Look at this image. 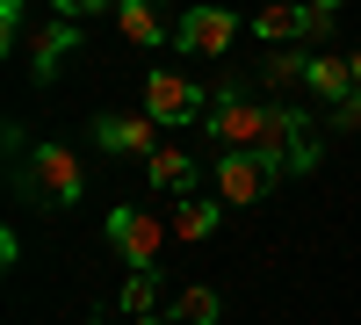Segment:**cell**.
Masks as SVG:
<instances>
[{
  "label": "cell",
  "instance_id": "cell-1",
  "mask_svg": "<svg viewBox=\"0 0 361 325\" xmlns=\"http://www.w3.org/2000/svg\"><path fill=\"white\" fill-rule=\"evenodd\" d=\"M202 130L217 137L224 152H253L260 130H267V109H253L238 87H217V94H209V109H202Z\"/></svg>",
  "mask_w": 361,
  "mask_h": 325
},
{
  "label": "cell",
  "instance_id": "cell-2",
  "mask_svg": "<svg viewBox=\"0 0 361 325\" xmlns=\"http://www.w3.org/2000/svg\"><path fill=\"white\" fill-rule=\"evenodd\" d=\"M253 37L275 51V44H325L333 37V15L304 8V0H267V8L253 15Z\"/></svg>",
  "mask_w": 361,
  "mask_h": 325
},
{
  "label": "cell",
  "instance_id": "cell-3",
  "mask_svg": "<svg viewBox=\"0 0 361 325\" xmlns=\"http://www.w3.org/2000/svg\"><path fill=\"white\" fill-rule=\"evenodd\" d=\"M217 202L224 210H246V202H260L267 188H275V166H267L260 152H217Z\"/></svg>",
  "mask_w": 361,
  "mask_h": 325
},
{
  "label": "cell",
  "instance_id": "cell-4",
  "mask_svg": "<svg viewBox=\"0 0 361 325\" xmlns=\"http://www.w3.org/2000/svg\"><path fill=\"white\" fill-rule=\"evenodd\" d=\"M29 188H37L44 202H58V210H73V202L87 195V173H80V159L66 152V145H37V152H29Z\"/></svg>",
  "mask_w": 361,
  "mask_h": 325
},
{
  "label": "cell",
  "instance_id": "cell-5",
  "mask_svg": "<svg viewBox=\"0 0 361 325\" xmlns=\"http://www.w3.org/2000/svg\"><path fill=\"white\" fill-rule=\"evenodd\" d=\"M202 109H209V94L188 73H152L145 80V116H152V123H195Z\"/></svg>",
  "mask_w": 361,
  "mask_h": 325
},
{
  "label": "cell",
  "instance_id": "cell-6",
  "mask_svg": "<svg viewBox=\"0 0 361 325\" xmlns=\"http://www.w3.org/2000/svg\"><path fill=\"white\" fill-rule=\"evenodd\" d=\"M173 224H159L152 210H109V246L130 260V268H152L159 260V239H166Z\"/></svg>",
  "mask_w": 361,
  "mask_h": 325
},
{
  "label": "cell",
  "instance_id": "cell-7",
  "mask_svg": "<svg viewBox=\"0 0 361 325\" xmlns=\"http://www.w3.org/2000/svg\"><path fill=\"white\" fill-rule=\"evenodd\" d=\"M231 37H238V15H224V8H188V15L173 22V44H180V51H195V58L231 51Z\"/></svg>",
  "mask_w": 361,
  "mask_h": 325
},
{
  "label": "cell",
  "instance_id": "cell-8",
  "mask_svg": "<svg viewBox=\"0 0 361 325\" xmlns=\"http://www.w3.org/2000/svg\"><path fill=\"white\" fill-rule=\"evenodd\" d=\"M94 145L102 152H123V159H152L159 152V123L152 116H94Z\"/></svg>",
  "mask_w": 361,
  "mask_h": 325
},
{
  "label": "cell",
  "instance_id": "cell-9",
  "mask_svg": "<svg viewBox=\"0 0 361 325\" xmlns=\"http://www.w3.org/2000/svg\"><path fill=\"white\" fill-rule=\"evenodd\" d=\"M304 87H311L318 102H347V94H361V80H354V58L311 51V73H304Z\"/></svg>",
  "mask_w": 361,
  "mask_h": 325
},
{
  "label": "cell",
  "instance_id": "cell-10",
  "mask_svg": "<svg viewBox=\"0 0 361 325\" xmlns=\"http://www.w3.org/2000/svg\"><path fill=\"white\" fill-rule=\"evenodd\" d=\"M80 44V22H51L44 37H37V58H29V80L37 87H51L58 80V66H66V51Z\"/></svg>",
  "mask_w": 361,
  "mask_h": 325
},
{
  "label": "cell",
  "instance_id": "cell-11",
  "mask_svg": "<svg viewBox=\"0 0 361 325\" xmlns=\"http://www.w3.org/2000/svg\"><path fill=\"white\" fill-rule=\"evenodd\" d=\"M145 181H152L159 195H188L195 188V159L180 152V145H159V152L145 159Z\"/></svg>",
  "mask_w": 361,
  "mask_h": 325
},
{
  "label": "cell",
  "instance_id": "cell-12",
  "mask_svg": "<svg viewBox=\"0 0 361 325\" xmlns=\"http://www.w3.org/2000/svg\"><path fill=\"white\" fill-rule=\"evenodd\" d=\"M116 29H123V37H130L137 51H159V37H166L152 0H123V8H116Z\"/></svg>",
  "mask_w": 361,
  "mask_h": 325
},
{
  "label": "cell",
  "instance_id": "cell-13",
  "mask_svg": "<svg viewBox=\"0 0 361 325\" xmlns=\"http://www.w3.org/2000/svg\"><path fill=\"white\" fill-rule=\"evenodd\" d=\"M217 210L224 202H209V195H180L173 202V239H209V231H217Z\"/></svg>",
  "mask_w": 361,
  "mask_h": 325
},
{
  "label": "cell",
  "instance_id": "cell-14",
  "mask_svg": "<svg viewBox=\"0 0 361 325\" xmlns=\"http://www.w3.org/2000/svg\"><path fill=\"white\" fill-rule=\"evenodd\" d=\"M217 289H202V282H188V289H180V297H173V325H217Z\"/></svg>",
  "mask_w": 361,
  "mask_h": 325
},
{
  "label": "cell",
  "instance_id": "cell-15",
  "mask_svg": "<svg viewBox=\"0 0 361 325\" xmlns=\"http://www.w3.org/2000/svg\"><path fill=\"white\" fill-rule=\"evenodd\" d=\"M267 87H296V80H304L311 73V51H267Z\"/></svg>",
  "mask_w": 361,
  "mask_h": 325
},
{
  "label": "cell",
  "instance_id": "cell-16",
  "mask_svg": "<svg viewBox=\"0 0 361 325\" xmlns=\"http://www.w3.org/2000/svg\"><path fill=\"white\" fill-rule=\"evenodd\" d=\"M152 304H159L152 268H130V282H123V311H130V318H152Z\"/></svg>",
  "mask_w": 361,
  "mask_h": 325
},
{
  "label": "cell",
  "instance_id": "cell-17",
  "mask_svg": "<svg viewBox=\"0 0 361 325\" xmlns=\"http://www.w3.org/2000/svg\"><path fill=\"white\" fill-rule=\"evenodd\" d=\"M123 0H58V15L66 22H87V15H116Z\"/></svg>",
  "mask_w": 361,
  "mask_h": 325
},
{
  "label": "cell",
  "instance_id": "cell-18",
  "mask_svg": "<svg viewBox=\"0 0 361 325\" xmlns=\"http://www.w3.org/2000/svg\"><path fill=\"white\" fill-rule=\"evenodd\" d=\"M0 44H22V0H0Z\"/></svg>",
  "mask_w": 361,
  "mask_h": 325
},
{
  "label": "cell",
  "instance_id": "cell-19",
  "mask_svg": "<svg viewBox=\"0 0 361 325\" xmlns=\"http://www.w3.org/2000/svg\"><path fill=\"white\" fill-rule=\"evenodd\" d=\"M361 123V94H347V102H333V130H354Z\"/></svg>",
  "mask_w": 361,
  "mask_h": 325
},
{
  "label": "cell",
  "instance_id": "cell-20",
  "mask_svg": "<svg viewBox=\"0 0 361 325\" xmlns=\"http://www.w3.org/2000/svg\"><path fill=\"white\" fill-rule=\"evenodd\" d=\"M304 8H318V15H340V0H304Z\"/></svg>",
  "mask_w": 361,
  "mask_h": 325
},
{
  "label": "cell",
  "instance_id": "cell-21",
  "mask_svg": "<svg viewBox=\"0 0 361 325\" xmlns=\"http://www.w3.org/2000/svg\"><path fill=\"white\" fill-rule=\"evenodd\" d=\"M347 58H354V80H361V51H347Z\"/></svg>",
  "mask_w": 361,
  "mask_h": 325
},
{
  "label": "cell",
  "instance_id": "cell-22",
  "mask_svg": "<svg viewBox=\"0 0 361 325\" xmlns=\"http://www.w3.org/2000/svg\"><path fill=\"white\" fill-rule=\"evenodd\" d=\"M137 325H173V318H137Z\"/></svg>",
  "mask_w": 361,
  "mask_h": 325
},
{
  "label": "cell",
  "instance_id": "cell-23",
  "mask_svg": "<svg viewBox=\"0 0 361 325\" xmlns=\"http://www.w3.org/2000/svg\"><path fill=\"white\" fill-rule=\"evenodd\" d=\"M87 325H102V318H87Z\"/></svg>",
  "mask_w": 361,
  "mask_h": 325
}]
</instances>
